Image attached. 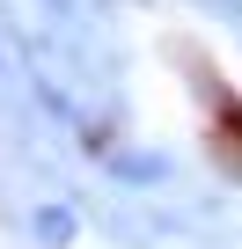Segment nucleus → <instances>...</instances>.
Segmentation results:
<instances>
[{
    "label": "nucleus",
    "mask_w": 242,
    "mask_h": 249,
    "mask_svg": "<svg viewBox=\"0 0 242 249\" xmlns=\"http://www.w3.org/2000/svg\"><path fill=\"white\" fill-rule=\"evenodd\" d=\"M30 234H37L44 249H66V242L81 234V213H74V205H37V213H30Z\"/></svg>",
    "instance_id": "obj_1"
},
{
    "label": "nucleus",
    "mask_w": 242,
    "mask_h": 249,
    "mask_svg": "<svg viewBox=\"0 0 242 249\" xmlns=\"http://www.w3.org/2000/svg\"><path fill=\"white\" fill-rule=\"evenodd\" d=\"M110 169L132 176V183H154V176H162V161H147V154H110Z\"/></svg>",
    "instance_id": "obj_2"
},
{
    "label": "nucleus",
    "mask_w": 242,
    "mask_h": 249,
    "mask_svg": "<svg viewBox=\"0 0 242 249\" xmlns=\"http://www.w3.org/2000/svg\"><path fill=\"white\" fill-rule=\"evenodd\" d=\"M52 8H74V0H52Z\"/></svg>",
    "instance_id": "obj_3"
}]
</instances>
